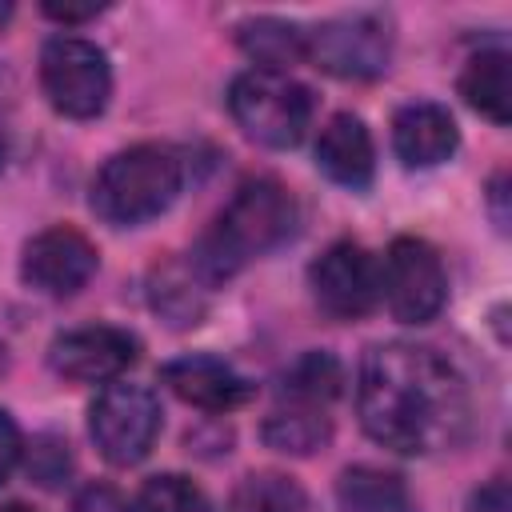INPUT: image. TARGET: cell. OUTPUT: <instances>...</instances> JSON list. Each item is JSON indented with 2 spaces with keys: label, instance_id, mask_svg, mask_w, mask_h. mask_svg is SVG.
<instances>
[{
  "label": "cell",
  "instance_id": "obj_4",
  "mask_svg": "<svg viewBox=\"0 0 512 512\" xmlns=\"http://www.w3.org/2000/svg\"><path fill=\"white\" fill-rule=\"evenodd\" d=\"M228 112L248 140L264 148H296L312 124V92L288 72L248 68L228 88Z\"/></svg>",
  "mask_w": 512,
  "mask_h": 512
},
{
  "label": "cell",
  "instance_id": "obj_9",
  "mask_svg": "<svg viewBox=\"0 0 512 512\" xmlns=\"http://www.w3.org/2000/svg\"><path fill=\"white\" fill-rule=\"evenodd\" d=\"M308 284L320 312L332 320H360L380 304V260L356 240H336L312 260Z\"/></svg>",
  "mask_w": 512,
  "mask_h": 512
},
{
  "label": "cell",
  "instance_id": "obj_15",
  "mask_svg": "<svg viewBox=\"0 0 512 512\" xmlns=\"http://www.w3.org/2000/svg\"><path fill=\"white\" fill-rule=\"evenodd\" d=\"M460 96L492 124L512 120V60L504 48L476 52L460 72Z\"/></svg>",
  "mask_w": 512,
  "mask_h": 512
},
{
  "label": "cell",
  "instance_id": "obj_19",
  "mask_svg": "<svg viewBox=\"0 0 512 512\" xmlns=\"http://www.w3.org/2000/svg\"><path fill=\"white\" fill-rule=\"evenodd\" d=\"M152 308L160 312V320H168L172 328H192L200 324L204 308H208V284L192 272V264H164L152 272Z\"/></svg>",
  "mask_w": 512,
  "mask_h": 512
},
{
  "label": "cell",
  "instance_id": "obj_27",
  "mask_svg": "<svg viewBox=\"0 0 512 512\" xmlns=\"http://www.w3.org/2000/svg\"><path fill=\"white\" fill-rule=\"evenodd\" d=\"M104 12V4H56V0H48L44 4V16H52V20H60V24H80V20H92V16H100Z\"/></svg>",
  "mask_w": 512,
  "mask_h": 512
},
{
  "label": "cell",
  "instance_id": "obj_20",
  "mask_svg": "<svg viewBox=\"0 0 512 512\" xmlns=\"http://www.w3.org/2000/svg\"><path fill=\"white\" fill-rule=\"evenodd\" d=\"M260 436H264V444H268V448H276V452L308 456V452H316V448H324V444H328L332 424H328V416H324L320 408L280 404V408L264 420Z\"/></svg>",
  "mask_w": 512,
  "mask_h": 512
},
{
  "label": "cell",
  "instance_id": "obj_16",
  "mask_svg": "<svg viewBox=\"0 0 512 512\" xmlns=\"http://www.w3.org/2000/svg\"><path fill=\"white\" fill-rule=\"evenodd\" d=\"M340 512H412V496L404 476L384 472L376 464H352L336 480Z\"/></svg>",
  "mask_w": 512,
  "mask_h": 512
},
{
  "label": "cell",
  "instance_id": "obj_5",
  "mask_svg": "<svg viewBox=\"0 0 512 512\" xmlns=\"http://www.w3.org/2000/svg\"><path fill=\"white\" fill-rule=\"evenodd\" d=\"M40 88L68 120H92L108 108L112 68L104 48L84 36H52L40 48Z\"/></svg>",
  "mask_w": 512,
  "mask_h": 512
},
{
  "label": "cell",
  "instance_id": "obj_17",
  "mask_svg": "<svg viewBox=\"0 0 512 512\" xmlns=\"http://www.w3.org/2000/svg\"><path fill=\"white\" fill-rule=\"evenodd\" d=\"M236 40L256 60V68H268V72H288V64L308 60V32L292 20H276V16L244 20L236 28Z\"/></svg>",
  "mask_w": 512,
  "mask_h": 512
},
{
  "label": "cell",
  "instance_id": "obj_29",
  "mask_svg": "<svg viewBox=\"0 0 512 512\" xmlns=\"http://www.w3.org/2000/svg\"><path fill=\"white\" fill-rule=\"evenodd\" d=\"M4 372H8V348L0 344V376H4Z\"/></svg>",
  "mask_w": 512,
  "mask_h": 512
},
{
  "label": "cell",
  "instance_id": "obj_3",
  "mask_svg": "<svg viewBox=\"0 0 512 512\" xmlns=\"http://www.w3.org/2000/svg\"><path fill=\"white\" fill-rule=\"evenodd\" d=\"M184 188V164L168 144H132L104 160L92 180V212L104 224L136 228L172 208Z\"/></svg>",
  "mask_w": 512,
  "mask_h": 512
},
{
  "label": "cell",
  "instance_id": "obj_24",
  "mask_svg": "<svg viewBox=\"0 0 512 512\" xmlns=\"http://www.w3.org/2000/svg\"><path fill=\"white\" fill-rule=\"evenodd\" d=\"M72 512H132V504H128V496H124L120 488H112V484H88V488L76 492Z\"/></svg>",
  "mask_w": 512,
  "mask_h": 512
},
{
  "label": "cell",
  "instance_id": "obj_12",
  "mask_svg": "<svg viewBox=\"0 0 512 512\" xmlns=\"http://www.w3.org/2000/svg\"><path fill=\"white\" fill-rule=\"evenodd\" d=\"M160 380L172 396L204 412H232L252 400V384L216 356H180L160 368Z\"/></svg>",
  "mask_w": 512,
  "mask_h": 512
},
{
  "label": "cell",
  "instance_id": "obj_25",
  "mask_svg": "<svg viewBox=\"0 0 512 512\" xmlns=\"http://www.w3.org/2000/svg\"><path fill=\"white\" fill-rule=\"evenodd\" d=\"M20 456H24V436H20V428H16V420L0 408V484L16 472V464H20Z\"/></svg>",
  "mask_w": 512,
  "mask_h": 512
},
{
  "label": "cell",
  "instance_id": "obj_26",
  "mask_svg": "<svg viewBox=\"0 0 512 512\" xmlns=\"http://www.w3.org/2000/svg\"><path fill=\"white\" fill-rule=\"evenodd\" d=\"M468 512H508V488H504V480H492V484L476 488L472 500H468Z\"/></svg>",
  "mask_w": 512,
  "mask_h": 512
},
{
  "label": "cell",
  "instance_id": "obj_1",
  "mask_svg": "<svg viewBox=\"0 0 512 512\" xmlns=\"http://www.w3.org/2000/svg\"><path fill=\"white\" fill-rule=\"evenodd\" d=\"M356 412L364 432L400 456L452 452L472 432V396L460 368L444 352L408 340L364 352Z\"/></svg>",
  "mask_w": 512,
  "mask_h": 512
},
{
  "label": "cell",
  "instance_id": "obj_28",
  "mask_svg": "<svg viewBox=\"0 0 512 512\" xmlns=\"http://www.w3.org/2000/svg\"><path fill=\"white\" fill-rule=\"evenodd\" d=\"M508 176L504 172H496V180H492V188H488V204H492V220H496V228L500 232H508V208H504V200H508Z\"/></svg>",
  "mask_w": 512,
  "mask_h": 512
},
{
  "label": "cell",
  "instance_id": "obj_22",
  "mask_svg": "<svg viewBox=\"0 0 512 512\" xmlns=\"http://www.w3.org/2000/svg\"><path fill=\"white\" fill-rule=\"evenodd\" d=\"M136 512H216V508L196 480H188L180 472H164L140 488Z\"/></svg>",
  "mask_w": 512,
  "mask_h": 512
},
{
  "label": "cell",
  "instance_id": "obj_10",
  "mask_svg": "<svg viewBox=\"0 0 512 512\" xmlns=\"http://www.w3.org/2000/svg\"><path fill=\"white\" fill-rule=\"evenodd\" d=\"M100 268V252L96 244L72 228V224H52L44 232H36L24 244L20 256V276L28 288L44 292V296H72L80 292Z\"/></svg>",
  "mask_w": 512,
  "mask_h": 512
},
{
  "label": "cell",
  "instance_id": "obj_13",
  "mask_svg": "<svg viewBox=\"0 0 512 512\" xmlns=\"http://www.w3.org/2000/svg\"><path fill=\"white\" fill-rule=\"evenodd\" d=\"M456 144H460V132L452 112L432 100L404 104L392 120V148L404 168H436L456 152Z\"/></svg>",
  "mask_w": 512,
  "mask_h": 512
},
{
  "label": "cell",
  "instance_id": "obj_8",
  "mask_svg": "<svg viewBox=\"0 0 512 512\" xmlns=\"http://www.w3.org/2000/svg\"><path fill=\"white\" fill-rule=\"evenodd\" d=\"M308 60L340 80H372L392 60V20L384 12H344L308 32Z\"/></svg>",
  "mask_w": 512,
  "mask_h": 512
},
{
  "label": "cell",
  "instance_id": "obj_30",
  "mask_svg": "<svg viewBox=\"0 0 512 512\" xmlns=\"http://www.w3.org/2000/svg\"><path fill=\"white\" fill-rule=\"evenodd\" d=\"M0 512H32V508H24V504H8V508H0Z\"/></svg>",
  "mask_w": 512,
  "mask_h": 512
},
{
  "label": "cell",
  "instance_id": "obj_14",
  "mask_svg": "<svg viewBox=\"0 0 512 512\" xmlns=\"http://www.w3.org/2000/svg\"><path fill=\"white\" fill-rule=\"evenodd\" d=\"M316 168L340 184V188H368L372 172H376V148H372V132L364 128L360 116L352 112H336L316 140Z\"/></svg>",
  "mask_w": 512,
  "mask_h": 512
},
{
  "label": "cell",
  "instance_id": "obj_2",
  "mask_svg": "<svg viewBox=\"0 0 512 512\" xmlns=\"http://www.w3.org/2000/svg\"><path fill=\"white\" fill-rule=\"evenodd\" d=\"M292 232H296L292 192L272 176H256V180H244L236 196L220 208V216L204 228L188 264L208 288H216L232 280L244 264L292 240Z\"/></svg>",
  "mask_w": 512,
  "mask_h": 512
},
{
  "label": "cell",
  "instance_id": "obj_31",
  "mask_svg": "<svg viewBox=\"0 0 512 512\" xmlns=\"http://www.w3.org/2000/svg\"><path fill=\"white\" fill-rule=\"evenodd\" d=\"M0 164H4V132H0Z\"/></svg>",
  "mask_w": 512,
  "mask_h": 512
},
{
  "label": "cell",
  "instance_id": "obj_18",
  "mask_svg": "<svg viewBox=\"0 0 512 512\" xmlns=\"http://www.w3.org/2000/svg\"><path fill=\"white\" fill-rule=\"evenodd\" d=\"M344 392V364L332 352H300L280 372V400L300 408H328Z\"/></svg>",
  "mask_w": 512,
  "mask_h": 512
},
{
  "label": "cell",
  "instance_id": "obj_7",
  "mask_svg": "<svg viewBox=\"0 0 512 512\" xmlns=\"http://www.w3.org/2000/svg\"><path fill=\"white\" fill-rule=\"evenodd\" d=\"M380 300L400 324H428L448 300L440 252L420 236H396L380 260Z\"/></svg>",
  "mask_w": 512,
  "mask_h": 512
},
{
  "label": "cell",
  "instance_id": "obj_11",
  "mask_svg": "<svg viewBox=\"0 0 512 512\" xmlns=\"http://www.w3.org/2000/svg\"><path fill=\"white\" fill-rule=\"evenodd\" d=\"M136 356H140V340L112 324L72 328L48 344L52 372L76 384H112L136 364Z\"/></svg>",
  "mask_w": 512,
  "mask_h": 512
},
{
  "label": "cell",
  "instance_id": "obj_6",
  "mask_svg": "<svg viewBox=\"0 0 512 512\" xmlns=\"http://www.w3.org/2000/svg\"><path fill=\"white\" fill-rule=\"evenodd\" d=\"M88 432L100 456L116 468L140 464L160 436V400L144 384L112 380L88 408Z\"/></svg>",
  "mask_w": 512,
  "mask_h": 512
},
{
  "label": "cell",
  "instance_id": "obj_23",
  "mask_svg": "<svg viewBox=\"0 0 512 512\" xmlns=\"http://www.w3.org/2000/svg\"><path fill=\"white\" fill-rule=\"evenodd\" d=\"M68 468H72L68 444H60L52 436H40L36 448H32V456H28V476L40 480L44 488H56L60 480H68Z\"/></svg>",
  "mask_w": 512,
  "mask_h": 512
},
{
  "label": "cell",
  "instance_id": "obj_21",
  "mask_svg": "<svg viewBox=\"0 0 512 512\" xmlns=\"http://www.w3.org/2000/svg\"><path fill=\"white\" fill-rule=\"evenodd\" d=\"M232 512H304V492L292 476L256 472V476H244V484L236 488Z\"/></svg>",
  "mask_w": 512,
  "mask_h": 512
}]
</instances>
